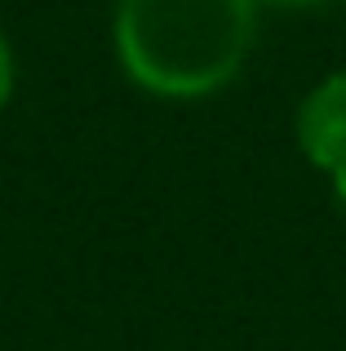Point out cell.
<instances>
[{"mask_svg": "<svg viewBox=\"0 0 346 351\" xmlns=\"http://www.w3.org/2000/svg\"><path fill=\"white\" fill-rule=\"evenodd\" d=\"M9 94H14V53H9L5 36H0V107L9 103Z\"/></svg>", "mask_w": 346, "mask_h": 351, "instance_id": "3957f363", "label": "cell"}, {"mask_svg": "<svg viewBox=\"0 0 346 351\" xmlns=\"http://www.w3.org/2000/svg\"><path fill=\"white\" fill-rule=\"evenodd\" d=\"M280 5H333V0H280Z\"/></svg>", "mask_w": 346, "mask_h": 351, "instance_id": "277c9868", "label": "cell"}, {"mask_svg": "<svg viewBox=\"0 0 346 351\" xmlns=\"http://www.w3.org/2000/svg\"><path fill=\"white\" fill-rule=\"evenodd\" d=\"M253 32V0H120L116 9L120 67L160 98H200L231 85Z\"/></svg>", "mask_w": 346, "mask_h": 351, "instance_id": "6da1fadb", "label": "cell"}, {"mask_svg": "<svg viewBox=\"0 0 346 351\" xmlns=\"http://www.w3.org/2000/svg\"><path fill=\"white\" fill-rule=\"evenodd\" d=\"M297 147L315 169L346 178V71H333L306 94L297 112Z\"/></svg>", "mask_w": 346, "mask_h": 351, "instance_id": "7a4b0ae2", "label": "cell"}]
</instances>
